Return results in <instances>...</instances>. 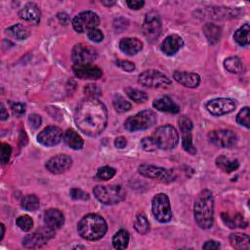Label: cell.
Returning <instances> with one entry per match:
<instances>
[{"mask_svg": "<svg viewBox=\"0 0 250 250\" xmlns=\"http://www.w3.org/2000/svg\"><path fill=\"white\" fill-rule=\"evenodd\" d=\"M175 81L187 88H196L200 84V76L195 72L176 70L173 73Z\"/></svg>", "mask_w": 250, "mask_h": 250, "instance_id": "cell-21", "label": "cell"}, {"mask_svg": "<svg viewBox=\"0 0 250 250\" xmlns=\"http://www.w3.org/2000/svg\"><path fill=\"white\" fill-rule=\"evenodd\" d=\"M97 58V52L91 46L80 43L76 44L71 51V59L73 64L92 63Z\"/></svg>", "mask_w": 250, "mask_h": 250, "instance_id": "cell-16", "label": "cell"}, {"mask_svg": "<svg viewBox=\"0 0 250 250\" xmlns=\"http://www.w3.org/2000/svg\"><path fill=\"white\" fill-rule=\"evenodd\" d=\"M156 114L149 109L142 110L133 116H130L124 122V127L129 132L146 130L156 123Z\"/></svg>", "mask_w": 250, "mask_h": 250, "instance_id": "cell-6", "label": "cell"}, {"mask_svg": "<svg viewBox=\"0 0 250 250\" xmlns=\"http://www.w3.org/2000/svg\"><path fill=\"white\" fill-rule=\"evenodd\" d=\"M55 236V229L45 227L38 229L31 234H27L22 239V245L26 248H38L47 243L48 240Z\"/></svg>", "mask_w": 250, "mask_h": 250, "instance_id": "cell-12", "label": "cell"}, {"mask_svg": "<svg viewBox=\"0 0 250 250\" xmlns=\"http://www.w3.org/2000/svg\"><path fill=\"white\" fill-rule=\"evenodd\" d=\"M69 194L74 200H88L90 198L89 194L86 191L78 188H72L69 190Z\"/></svg>", "mask_w": 250, "mask_h": 250, "instance_id": "cell-43", "label": "cell"}, {"mask_svg": "<svg viewBox=\"0 0 250 250\" xmlns=\"http://www.w3.org/2000/svg\"><path fill=\"white\" fill-rule=\"evenodd\" d=\"M141 145H142V147L144 148V150H146V151H153L157 148L156 143L152 137L143 138L141 141Z\"/></svg>", "mask_w": 250, "mask_h": 250, "instance_id": "cell-44", "label": "cell"}, {"mask_svg": "<svg viewBox=\"0 0 250 250\" xmlns=\"http://www.w3.org/2000/svg\"><path fill=\"white\" fill-rule=\"evenodd\" d=\"M95 197L104 205H113L121 202L126 197V191L119 185L96 186L93 188Z\"/></svg>", "mask_w": 250, "mask_h": 250, "instance_id": "cell-4", "label": "cell"}, {"mask_svg": "<svg viewBox=\"0 0 250 250\" xmlns=\"http://www.w3.org/2000/svg\"><path fill=\"white\" fill-rule=\"evenodd\" d=\"M126 3L128 5V7L132 10H139L145 5V1H143V0H141V1L140 0H128V1H126Z\"/></svg>", "mask_w": 250, "mask_h": 250, "instance_id": "cell-50", "label": "cell"}, {"mask_svg": "<svg viewBox=\"0 0 250 250\" xmlns=\"http://www.w3.org/2000/svg\"><path fill=\"white\" fill-rule=\"evenodd\" d=\"M125 92L127 94V96L134 102L136 103H145L147 101L148 99V96L146 92L144 91H141V90H138V89H135V88H126L125 89Z\"/></svg>", "mask_w": 250, "mask_h": 250, "instance_id": "cell-38", "label": "cell"}, {"mask_svg": "<svg viewBox=\"0 0 250 250\" xmlns=\"http://www.w3.org/2000/svg\"><path fill=\"white\" fill-rule=\"evenodd\" d=\"M129 232L121 229L112 237V245L115 249H125L129 243Z\"/></svg>", "mask_w": 250, "mask_h": 250, "instance_id": "cell-34", "label": "cell"}, {"mask_svg": "<svg viewBox=\"0 0 250 250\" xmlns=\"http://www.w3.org/2000/svg\"><path fill=\"white\" fill-rule=\"evenodd\" d=\"M100 23L99 16L92 11H84L77 14L72 20V26L75 31L83 33L97 28Z\"/></svg>", "mask_w": 250, "mask_h": 250, "instance_id": "cell-11", "label": "cell"}, {"mask_svg": "<svg viewBox=\"0 0 250 250\" xmlns=\"http://www.w3.org/2000/svg\"><path fill=\"white\" fill-rule=\"evenodd\" d=\"M143 33L150 43L155 42L162 31V22L160 15L156 11H150L146 15L143 23Z\"/></svg>", "mask_w": 250, "mask_h": 250, "instance_id": "cell-8", "label": "cell"}, {"mask_svg": "<svg viewBox=\"0 0 250 250\" xmlns=\"http://www.w3.org/2000/svg\"><path fill=\"white\" fill-rule=\"evenodd\" d=\"M250 26L249 23H244L233 34V39L240 46H247L250 42Z\"/></svg>", "mask_w": 250, "mask_h": 250, "instance_id": "cell-33", "label": "cell"}, {"mask_svg": "<svg viewBox=\"0 0 250 250\" xmlns=\"http://www.w3.org/2000/svg\"><path fill=\"white\" fill-rule=\"evenodd\" d=\"M224 67L230 73H234V74H238L241 73L244 69L243 67V63L242 61L236 57V56H231L227 58L224 61Z\"/></svg>", "mask_w": 250, "mask_h": 250, "instance_id": "cell-31", "label": "cell"}, {"mask_svg": "<svg viewBox=\"0 0 250 250\" xmlns=\"http://www.w3.org/2000/svg\"><path fill=\"white\" fill-rule=\"evenodd\" d=\"M7 33L17 40H24L30 35L29 29L25 25L21 23H17L10 26L7 29Z\"/></svg>", "mask_w": 250, "mask_h": 250, "instance_id": "cell-32", "label": "cell"}, {"mask_svg": "<svg viewBox=\"0 0 250 250\" xmlns=\"http://www.w3.org/2000/svg\"><path fill=\"white\" fill-rule=\"evenodd\" d=\"M0 229H1V232H0V240L3 239V236H4V233H5V227L3 224H0Z\"/></svg>", "mask_w": 250, "mask_h": 250, "instance_id": "cell-55", "label": "cell"}, {"mask_svg": "<svg viewBox=\"0 0 250 250\" xmlns=\"http://www.w3.org/2000/svg\"><path fill=\"white\" fill-rule=\"evenodd\" d=\"M0 117H1V120H6L9 117L8 111L6 110V108H5L3 104H1V114H0Z\"/></svg>", "mask_w": 250, "mask_h": 250, "instance_id": "cell-54", "label": "cell"}, {"mask_svg": "<svg viewBox=\"0 0 250 250\" xmlns=\"http://www.w3.org/2000/svg\"><path fill=\"white\" fill-rule=\"evenodd\" d=\"M221 247V244L216 240H207L203 245L202 249L210 250V249H219Z\"/></svg>", "mask_w": 250, "mask_h": 250, "instance_id": "cell-51", "label": "cell"}, {"mask_svg": "<svg viewBox=\"0 0 250 250\" xmlns=\"http://www.w3.org/2000/svg\"><path fill=\"white\" fill-rule=\"evenodd\" d=\"M84 93L87 95V97L98 98L100 95H102V90L96 84H87L84 87Z\"/></svg>", "mask_w": 250, "mask_h": 250, "instance_id": "cell-42", "label": "cell"}, {"mask_svg": "<svg viewBox=\"0 0 250 250\" xmlns=\"http://www.w3.org/2000/svg\"><path fill=\"white\" fill-rule=\"evenodd\" d=\"M12 153V147L10 145L2 143L1 144V162L2 164H7L10 160Z\"/></svg>", "mask_w": 250, "mask_h": 250, "instance_id": "cell-45", "label": "cell"}, {"mask_svg": "<svg viewBox=\"0 0 250 250\" xmlns=\"http://www.w3.org/2000/svg\"><path fill=\"white\" fill-rule=\"evenodd\" d=\"M221 218L223 223L229 227V229H246L248 226L247 221L244 219V217L241 214H234V215H230L227 212H223L221 214Z\"/></svg>", "mask_w": 250, "mask_h": 250, "instance_id": "cell-26", "label": "cell"}, {"mask_svg": "<svg viewBox=\"0 0 250 250\" xmlns=\"http://www.w3.org/2000/svg\"><path fill=\"white\" fill-rule=\"evenodd\" d=\"M126 145H127V141H126V139L124 138V137H122V136H119V137H117L116 139H115V141H114V146H115V147H117V148H124L125 146H126Z\"/></svg>", "mask_w": 250, "mask_h": 250, "instance_id": "cell-52", "label": "cell"}, {"mask_svg": "<svg viewBox=\"0 0 250 250\" xmlns=\"http://www.w3.org/2000/svg\"><path fill=\"white\" fill-rule=\"evenodd\" d=\"M74 121L83 134L89 137H97L106 127V107L98 98L86 97L76 106Z\"/></svg>", "mask_w": 250, "mask_h": 250, "instance_id": "cell-1", "label": "cell"}, {"mask_svg": "<svg viewBox=\"0 0 250 250\" xmlns=\"http://www.w3.org/2000/svg\"><path fill=\"white\" fill-rule=\"evenodd\" d=\"M203 34L205 35L208 43L214 45L217 44L222 37V28L215 23L207 22L203 25Z\"/></svg>", "mask_w": 250, "mask_h": 250, "instance_id": "cell-27", "label": "cell"}, {"mask_svg": "<svg viewBox=\"0 0 250 250\" xmlns=\"http://www.w3.org/2000/svg\"><path fill=\"white\" fill-rule=\"evenodd\" d=\"M178 123H179V127H180L181 135H182L183 148L190 154H195L196 148L192 143L191 131H192L193 125H192L191 120L188 117L184 115V116L180 117V119L178 120Z\"/></svg>", "mask_w": 250, "mask_h": 250, "instance_id": "cell-15", "label": "cell"}, {"mask_svg": "<svg viewBox=\"0 0 250 250\" xmlns=\"http://www.w3.org/2000/svg\"><path fill=\"white\" fill-rule=\"evenodd\" d=\"M63 140L64 143L72 149H81L83 147L84 145V141L83 139L80 137V135L74 131L73 129H67L64 132L63 135Z\"/></svg>", "mask_w": 250, "mask_h": 250, "instance_id": "cell-29", "label": "cell"}, {"mask_svg": "<svg viewBox=\"0 0 250 250\" xmlns=\"http://www.w3.org/2000/svg\"><path fill=\"white\" fill-rule=\"evenodd\" d=\"M115 63H116V65L118 67H120L122 70L127 71V72L133 71L135 69V67H136L134 62H132L130 61H127V60H117L115 62Z\"/></svg>", "mask_w": 250, "mask_h": 250, "instance_id": "cell-47", "label": "cell"}, {"mask_svg": "<svg viewBox=\"0 0 250 250\" xmlns=\"http://www.w3.org/2000/svg\"><path fill=\"white\" fill-rule=\"evenodd\" d=\"M205 106L212 115L221 116L232 112L236 107V104L235 101L229 98H217L208 101Z\"/></svg>", "mask_w": 250, "mask_h": 250, "instance_id": "cell-13", "label": "cell"}, {"mask_svg": "<svg viewBox=\"0 0 250 250\" xmlns=\"http://www.w3.org/2000/svg\"><path fill=\"white\" fill-rule=\"evenodd\" d=\"M103 5H104V6H112V5H114L115 4V1H102L101 2Z\"/></svg>", "mask_w": 250, "mask_h": 250, "instance_id": "cell-56", "label": "cell"}, {"mask_svg": "<svg viewBox=\"0 0 250 250\" xmlns=\"http://www.w3.org/2000/svg\"><path fill=\"white\" fill-rule=\"evenodd\" d=\"M87 36L91 41L96 42V43H99V42L103 41V39H104V33L102 32L101 29H98V28H93V29L89 30L87 32Z\"/></svg>", "mask_w": 250, "mask_h": 250, "instance_id": "cell-46", "label": "cell"}, {"mask_svg": "<svg viewBox=\"0 0 250 250\" xmlns=\"http://www.w3.org/2000/svg\"><path fill=\"white\" fill-rule=\"evenodd\" d=\"M152 106L162 112H169L173 114L180 112V106L168 96H164L155 100L152 103Z\"/></svg>", "mask_w": 250, "mask_h": 250, "instance_id": "cell-25", "label": "cell"}, {"mask_svg": "<svg viewBox=\"0 0 250 250\" xmlns=\"http://www.w3.org/2000/svg\"><path fill=\"white\" fill-rule=\"evenodd\" d=\"M230 245L238 250H248L250 248V237L246 233L232 232L229 234Z\"/></svg>", "mask_w": 250, "mask_h": 250, "instance_id": "cell-28", "label": "cell"}, {"mask_svg": "<svg viewBox=\"0 0 250 250\" xmlns=\"http://www.w3.org/2000/svg\"><path fill=\"white\" fill-rule=\"evenodd\" d=\"M157 148L168 150L176 147L179 143V134L177 129L172 125H164L158 127L152 135Z\"/></svg>", "mask_w": 250, "mask_h": 250, "instance_id": "cell-5", "label": "cell"}, {"mask_svg": "<svg viewBox=\"0 0 250 250\" xmlns=\"http://www.w3.org/2000/svg\"><path fill=\"white\" fill-rule=\"evenodd\" d=\"M152 214L153 217L159 223H168L172 219V209L170 200L167 194L157 193L153 196L152 202Z\"/></svg>", "mask_w": 250, "mask_h": 250, "instance_id": "cell-10", "label": "cell"}, {"mask_svg": "<svg viewBox=\"0 0 250 250\" xmlns=\"http://www.w3.org/2000/svg\"><path fill=\"white\" fill-rule=\"evenodd\" d=\"M138 81L141 85L148 88H168L172 82L170 78L156 69H147L139 74Z\"/></svg>", "mask_w": 250, "mask_h": 250, "instance_id": "cell-9", "label": "cell"}, {"mask_svg": "<svg viewBox=\"0 0 250 250\" xmlns=\"http://www.w3.org/2000/svg\"><path fill=\"white\" fill-rule=\"evenodd\" d=\"M44 223L47 227L56 230L64 224V216L59 209L50 208L44 213Z\"/></svg>", "mask_w": 250, "mask_h": 250, "instance_id": "cell-23", "label": "cell"}, {"mask_svg": "<svg viewBox=\"0 0 250 250\" xmlns=\"http://www.w3.org/2000/svg\"><path fill=\"white\" fill-rule=\"evenodd\" d=\"M19 16L21 20H23L27 22L37 24V23H39L40 19H41V11L35 3L29 2V3L25 4L22 9L20 10Z\"/></svg>", "mask_w": 250, "mask_h": 250, "instance_id": "cell-22", "label": "cell"}, {"mask_svg": "<svg viewBox=\"0 0 250 250\" xmlns=\"http://www.w3.org/2000/svg\"><path fill=\"white\" fill-rule=\"evenodd\" d=\"M119 49L125 55L134 56L142 51L143 42L135 37L122 38L119 42Z\"/></svg>", "mask_w": 250, "mask_h": 250, "instance_id": "cell-24", "label": "cell"}, {"mask_svg": "<svg viewBox=\"0 0 250 250\" xmlns=\"http://www.w3.org/2000/svg\"><path fill=\"white\" fill-rule=\"evenodd\" d=\"M134 228L137 232L141 234H146L149 230V223L146 216L144 213H139L136 217Z\"/></svg>", "mask_w": 250, "mask_h": 250, "instance_id": "cell-36", "label": "cell"}, {"mask_svg": "<svg viewBox=\"0 0 250 250\" xmlns=\"http://www.w3.org/2000/svg\"><path fill=\"white\" fill-rule=\"evenodd\" d=\"M216 165L225 173H231L239 167V162L236 159H229L225 155H219L216 158Z\"/></svg>", "mask_w": 250, "mask_h": 250, "instance_id": "cell-30", "label": "cell"}, {"mask_svg": "<svg viewBox=\"0 0 250 250\" xmlns=\"http://www.w3.org/2000/svg\"><path fill=\"white\" fill-rule=\"evenodd\" d=\"M184 46L183 38L178 34L168 35L160 45V50L166 56H174Z\"/></svg>", "mask_w": 250, "mask_h": 250, "instance_id": "cell-20", "label": "cell"}, {"mask_svg": "<svg viewBox=\"0 0 250 250\" xmlns=\"http://www.w3.org/2000/svg\"><path fill=\"white\" fill-rule=\"evenodd\" d=\"M57 17H58V19H59V21H60V22L62 23V24H64V25H66V24H68L69 23V17H68V15L67 14H65V13H59L58 15H57Z\"/></svg>", "mask_w": 250, "mask_h": 250, "instance_id": "cell-53", "label": "cell"}, {"mask_svg": "<svg viewBox=\"0 0 250 250\" xmlns=\"http://www.w3.org/2000/svg\"><path fill=\"white\" fill-rule=\"evenodd\" d=\"M209 141L219 147H231L233 146L237 142V136L236 134L229 129H220V130H214L211 131L208 134Z\"/></svg>", "mask_w": 250, "mask_h": 250, "instance_id": "cell-14", "label": "cell"}, {"mask_svg": "<svg viewBox=\"0 0 250 250\" xmlns=\"http://www.w3.org/2000/svg\"><path fill=\"white\" fill-rule=\"evenodd\" d=\"M193 216L196 224L203 229H209L214 224V197L209 189L202 190L193 205Z\"/></svg>", "mask_w": 250, "mask_h": 250, "instance_id": "cell-2", "label": "cell"}, {"mask_svg": "<svg viewBox=\"0 0 250 250\" xmlns=\"http://www.w3.org/2000/svg\"><path fill=\"white\" fill-rule=\"evenodd\" d=\"M116 174V170L110 166H102L98 169L97 174L95 176L98 181H107L114 177Z\"/></svg>", "mask_w": 250, "mask_h": 250, "instance_id": "cell-39", "label": "cell"}, {"mask_svg": "<svg viewBox=\"0 0 250 250\" xmlns=\"http://www.w3.org/2000/svg\"><path fill=\"white\" fill-rule=\"evenodd\" d=\"M112 103H113V106H114L115 110H116L117 112H120V113L126 112V111L130 110L131 107H132V104H130V102H128L127 100H125V99H124L121 95H119V94L114 95Z\"/></svg>", "mask_w": 250, "mask_h": 250, "instance_id": "cell-37", "label": "cell"}, {"mask_svg": "<svg viewBox=\"0 0 250 250\" xmlns=\"http://www.w3.org/2000/svg\"><path fill=\"white\" fill-rule=\"evenodd\" d=\"M11 109L14 115L21 117L25 112V104L22 103H11Z\"/></svg>", "mask_w": 250, "mask_h": 250, "instance_id": "cell-48", "label": "cell"}, {"mask_svg": "<svg viewBox=\"0 0 250 250\" xmlns=\"http://www.w3.org/2000/svg\"><path fill=\"white\" fill-rule=\"evenodd\" d=\"M138 172L140 173V175L146 178L157 180L165 184L171 183L177 179L175 170L166 169L164 167H159L155 165L142 164L138 167Z\"/></svg>", "mask_w": 250, "mask_h": 250, "instance_id": "cell-7", "label": "cell"}, {"mask_svg": "<svg viewBox=\"0 0 250 250\" xmlns=\"http://www.w3.org/2000/svg\"><path fill=\"white\" fill-rule=\"evenodd\" d=\"M72 165V159L67 154H57L46 162V168L53 174H61L68 170Z\"/></svg>", "mask_w": 250, "mask_h": 250, "instance_id": "cell-19", "label": "cell"}, {"mask_svg": "<svg viewBox=\"0 0 250 250\" xmlns=\"http://www.w3.org/2000/svg\"><path fill=\"white\" fill-rule=\"evenodd\" d=\"M73 73L80 79L97 80L102 77V69L93 63H81L72 65Z\"/></svg>", "mask_w": 250, "mask_h": 250, "instance_id": "cell-18", "label": "cell"}, {"mask_svg": "<svg viewBox=\"0 0 250 250\" xmlns=\"http://www.w3.org/2000/svg\"><path fill=\"white\" fill-rule=\"evenodd\" d=\"M40 201L39 198L35 194L25 195L21 202V206L26 211H35L39 208Z\"/></svg>", "mask_w": 250, "mask_h": 250, "instance_id": "cell-35", "label": "cell"}, {"mask_svg": "<svg viewBox=\"0 0 250 250\" xmlns=\"http://www.w3.org/2000/svg\"><path fill=\"white\" fill-rule=\"evenodd\" d=\"M28 122L30 124V126L33 128V129H38L40 126H41V123H42V119H41V116L39 114H36V113H32L28 116Z\"/></svg>", "mask_w": 250, "mask_h": 250, "instance_id": "cell-49", "label": "cell"}, {"mask_svg": "<svg viewBox=\"0 0 250 250\" xmlns=\"http://www.w3.org/2000/svg\"><path fill=\"white\" fill-rule=\"evenodd\" d=\"M16 224L22 231H29L33 227V220L28 215H21L17 218Z\"/></svg>", "mask_w": 250, "mask_h": 250, "instance_id": "cell-40", "label": "cell"}, {"mask_svg": "<svg viewBox=\"0 0 250 250\" xmlns=\"http://www.w3.org/2000/svg\"><path fill=\"white\" fill-rule=\"evenodd\" d=\"M107 230L105 220L98 214H87L77 224L79 235L86 240H99Z\"/></svg>", "mask_w": 250, "mask_h": 250, "instance_id": "cell-3", "label": "cell"}, {"mask_svg": "<svg viewBox=\"0 0 250 250\" xmlns=\"http://www.w3.org/2000/svg\"><path fill=\"white\" fill-rule=\"evenodd\" d=\"M236 122L247 129L250 128V121H249V107L245 106L239 110L236 115Z\"/></svg>", "mask_w": 250, "mask_h": 250, "instance_id": "cell-41", "label": "cell"}, {"mask_svg": "<svg viewBox=\"0 0 250 250\" xmlns=\"http://www.w3.org/2000/svg\"><path fill=\"white\" fill-rule=\"evenodd\" d=\"M62 131L57 126H48L44 128L37 136V141L45 146H54L61 143Z\"/></svg>", "mask_w": 250, "mask_h": 250, "instance_id": "cell-17", "label": "cell"}]
</instances>
